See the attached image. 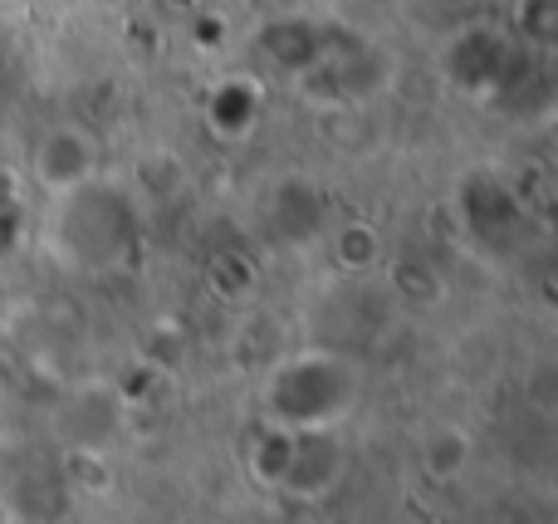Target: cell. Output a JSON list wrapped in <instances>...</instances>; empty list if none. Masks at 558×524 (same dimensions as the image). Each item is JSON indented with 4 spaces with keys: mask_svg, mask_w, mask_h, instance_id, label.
I'll use <instances>...</instances> for the list:
<instances>
[{
    "mask_svg": "<svg viewBox=\"0 0 558 524\" xmlns=\"http://www.w3.org/2000/svg\"><path fill=\"white\" fill-rule=\"evenodd\" d=\"M54 221V245L74 270H113L137 245V211L128 192L108 182H88L74 196H64Z\"/></svg>",
    "mask_w": 558,
    "mask_h": 524,
    "instance_id": "obj_2",
    "label": "cell"
},
{
    "mask_svg": "<svg viewBox=\"0 0 558 524\" xmlns=\"http://www.w3.org/2000/svg\"><path fill=\"white\" fill-rule=\"evenodd\" d=\"M260 113H265V88L251 74H226L206 94V127L221 143H245L255 133V123H260Z\"/></svg>",
    "mask_w": 558,
    "mask_h": 524,
    "instance_id": "obj_4",
    "label": "cell"
},
{
    "mask_svg": "<svg viewBox=\"0 0 558 524\" xmlns=\"http://www.w3.org/2000/svg\"><path fill=\"white\" fill-rule=\"evenodd\" d=\"M294 451H299L294 431L260 427L251 456H245V471H251V480L260 490H275V496H279V490H284V480H289V466H294Z\"/></svg>",
    "mask_w": 558,
    "mask_h": 524,
    "instance_id": "obj_8",
    "label": "cell"
},
{
    "mask_svg": "<svg viewBox=\"0 0 558 524\" xmlns=\"http://www.w3.org/2000/svg\"><path fill=\"white\" fill-rule=\"evenodd\" d=\"M377 255H383V235H377L367 221H348L343 231L333 235V260H338V270H343V275L373 270Z\"/></svg>",
    "mask_w": 558,
    "mask_h": 524,
    "instance_id": "obj_9",
    "label": "cell"
},
{
    "mask_svg": "<svg viewBox=\"0 0 558 524\" xmlns=\"http://www.w3.org/2000/svg\"><path fill=\"white\" fill-rule=\"evenodd\" d=\"M475 466V437L461 422H436L422 437V471L436 486H461Z\"/></svg>",
    "mask_w": 558,
    "mask_h": 524,
    "instance_id": "obj_6",
    "label": "cell"
},
{
    "mask_svg": "<svg viewBox=\"0 0 558 524\" xmlns=\"http://www.w3.org/2000/svg\"><path fill=\"white\" fill-rule=\"evenodd\" d=\"M260 407L265 427L314 437V431H338L363 407V368L338 349H294L279 353L260 378Z\"/></svg>",
    "mask_w": 558,
    "mask_h": 524,
    "instance_id": "obj_1",
    "label": "cell"
},
{
    "mask_svg": "<svg viewBox=\"0 0 558 524\" xmlns=\"http://www.w3.org/2000/svg\"><path fill=\"white\" fill-rule=\"evenodd\" d=\"M29 182L49 196L64 202L78 186L98 182V137L84 123H49L29 147Z\"/></svg>",
    "mask_w": 558,
    "mask_h": 524,
    "instance_id": "obj_3",
    "label": "cell"
},
{
    "mask_svg": "<svg viewBox=\"0 0 558 524\" xmlns=\"http://www.w3.org/2000/svg\"><path fill=\"white\" fill-rule=\"evenodd\" d=\"M10 64H15V39L0 29V69H10Z\"/></svg>",
    "mask_w": 558,
    "mask_h": 524,
    "instance_id": "obj_11",
    "label": "cell"
},
{
    "mask_svg": "<svg viewBox=\"0 0 558 524\" xmlns=\"http://www.w3.org/2000/svg\"><path fill=\"white\" fill-rule=\"evenodd\" d=\"M514 25H520V35L530 39V45L549 49L558 35V0H520V5H514Z\"/></svg>",
    "mask_w": 558,
    "mask_h": 524,
    "instance_id": "obj_10",
    "label": "cell"
},
{
    "mask_svg": "<svg viewBox=\"0 0 558 524\" xmlns=\"http://www.w3.org/2000/svg\"><path fill=\"white\" fill-rule=\"evenodd\" d=\"M348 471V456L338 447V431H314V437H299L294 466H289V480L279 496H299V500H318L333 496L338 480Z\"/></svg>",
    "mask_w": 558,
    "mask_h": 524,
    "instance_id": "obj_5",
    "label": "cell"
},
{
    "mask_svg": "<svg viewBox=\"0 0 558 524\" xmlns=\"http://www.w3.org/2000/svg\"><path fill=\"white\" fill-rule=\"evenodd\" d=\"M260 45H265V54L275 59V64H284L289 74H299L304 78L308 69L318 64V59L328 54L324 49V35H318L308 20H275V25H265V35H260Z\"/></svg>",
    "mask_w": 558,
    "mask_h": 524,
    "instance_id": "obj_7",
    "label": "cell"
},
{
    "mask_svg": "<svg viewBox=\"0 0 558 524\" xmlns=\"http://www.w3.org/2000/svg\"><path fill=\"white\" fill-rule=\"evenodd\" d=\"M98 5H113V0H98Z\"/></svg>",
    "mask_w": 558,
    "mask_h": 524,
    "instance_id": "obj_12",
    "label": "cell"
}]
</instances>
